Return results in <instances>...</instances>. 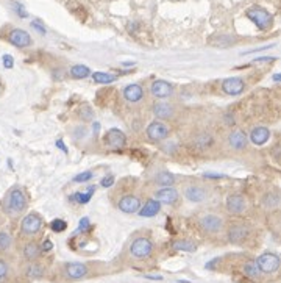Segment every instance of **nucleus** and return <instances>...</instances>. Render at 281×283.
Returning a JSON list of instances; mask_svg holds the SVG:
<instances>
[{"mask_svg": "<svg viewBox=\"0 0 281 283\" xmlns=\"http://www.w3.org/2000/svg\"><path fill=\"white\" fill-rule=\"evenodd\" d=\"M155 199L159 203H169V205H174V203L178 200V191L172 186H164L155 193Z\"/></svg>", "mask_w": 281, "mask_h": 283, "instance_id": "4468645a", "label": "nucleus"}, {"mask_svg": "<svg viewBox=\"0 0 281 283\" xmlns=\"http://www.w3.org/2000/svg\"><path fill=\"white\" fill-rule=\"evenodd\" d=\"M247 135L242 130H233L228 135V144L235 150H242L247 147Z\"/></svg>", "mask_w": 281, "mask_h": 283, "instance_id": "f3484780", "label": "nucleus"}, {"mask_svg": "<svg viewBox=\"0 0 281 283\" xmlns=\"http://www.w3.org/2000/svg\"><path fill=\"white\" fill-rule=\"evenodd\" d=\"M269 61H275L273 56H259V58H255L253 63H269Z\"/></svg>", "mask_w": 281, "mask_h": 283, "instance_id": "c03bdc74", "label": "nucleus"}, {"mask_svg": "<svg viewBox=\"0 0 281 283\" xmlns=\"http://www.w3.org/2000/svg\"><path fill=\"white\" fill-rule=\"evenodd\" d=\"M91 227V222H89V219L88 217H83L80 221V230H89Z\"/></svg>", "mask_w": 281, "mask_h": 283, "instance_id": "79ce46f5", "label": "nucleus"}, {"mask_svg": "<svg viewBox=\"0 0 281 283\" xmlns=\"http://www.w3.org/2000/svg\"><path fill=\"white\" fill-rule=\"evenodd\" d=\"M95 193V186H89L86 193H75L71 200H77L78 203H81V205H85V203H88L92 197V194Z\"/></svg>", "mask_w": 281, "mask_h": 283, "instance_id": "c756f323", "label": "nucleus"}, {"mask_svg": "<svg viewBox=\"0 0 281 283\" xmlns=\"http://www.w3.org/2000/svg\"><path fill=\"white\" fill-rule=\"evenodd\" d=\"M41 255V247L38 246V243L30 241L24 246V258L28 261H36Z\"/></svg>", "mask_w": 281, "mask_h": 283, "instance_id": "5701e85b", "label": "nucleus"}, {"mask_svg": "<svg viewBox=\"0 0 281 283\" xmlns=\"http://www.w3.org/2000/svg\"><path fill=\"white\" fill-rule=\"evenodd\" d=\"M194 146L198 147V149H208L214 144V138L209 135V133H200L194 138Z\"/></svg>", "mask_w": 281, "mask_h": 283, "instance_id": "a878e982", "label": "nucleus"}, {"mask_svg": "<svg viewBox=\"0 0 281 283\" xmlns=\"http://www.w3.org/2000/svg\"><path fill=\"white\" fill-rule=\"evenodd\" d=\"M145 278H150V280H162L161 275H145Z\"/></svg>", "mask_w": 281, "mask_h": 283, "instance_id": "09e8293b", "label": "nucleus"}, {"mask_svg": "<svg viewBox=\"0 0 281 283\" xmlns=\"http://www.w3.org/2000/svg\"><path fill=\"white\" fill-rule=\"evenodd\" d=\"M245 83L242 78L239 77H231V78H225L222 83V91L228 96H239V94L244 91Z\"/></svg>", "mask_w": 281, "mask_h": 283, "instance_id": "9b49d317", "label": "nucleus"}, {"mask_svg": "<svg viewBox=\"0 0 281 283\" xmlns=\"http://www.w3.org/2000/svg\"><path fill=\"white\" fill-rule=\"evenodd\" d=\"M55 146H57L58 149H61V150H63L64 153H66V152H68V147H66V146H64V143H63V139H57V143H55Z\"/></svg>", "mask_w": 281, "mask_h": 283, "instance_id": "a18cd8bd", "label": "nucleus"}, {"mask_svg": "<svg viewBox=\"0 0 281 283\" xmlns=\"http://www.w3.org/2000/svg\"><path fill=\"white\" fill-rule=\"evenodd\" d=\"M185 196H186L188 200L198 203V202H203L206 199L208 191L200 185H189V186H186V190H185Z\"/></svg>", "mask_w": 281, "mask_h": 283, "instance_id": "dca6fc26", "label": "nucleus"}, {"mask_svg": "<svg viewBox=\"0 0 281 283\" xmlns=\"http://www.w3.org/2000/svg\"><path fill=\"white\" fill-rule=\"evenodd\" d=\"M88 180H92V172L91 171H85V172H81V174H78V176L74 177L75 183H85Z\"/></svg>", "mask_w": 281, "mask_h": 283, "instance_id": "f704fd0d", "label": "nucleus"}, {"mask_svg": "<svg viewBox=\"0 0 281 283\" xmlns=\"http://www.w3.org/2000/svg\"><path fill=\"white\" fill-rule=\"evenodd\" d=\"M89 74H91V71L85 65H77V66L71 68V75L74 78H78V80H81V78H86Z\"/></svg>", "mask_w": 281, "mask_h": 283, "instance_id": "2f4dec72", "label": "nucleus"}, {"mask_svg": "<svg viewBox=\"0 0 281 283\" xmlns=\"http://www.w3.org/2000/svg\"><path fill=\"white\" fill-rule=\"evenodd\" d=\"M80 116H81V119H83V121H91L94 118V111L91 109V106L85 105L83 108L80 109Z\"/></svg>", "mask_w": 281, "mask_h": 283, "instance_id": "c9c22d12", "label": "nucleus"}, {"mask_svg": "<svg viewBox=\"0 0 281 283\" xmlns=\"http://www.w3.org/2000/svg\"><path fill=\"white\" fill-rule=\"evenodd\" d=\"M172 249L177 252H195L197 244L191 240H178L172 244Z\"/></svg>", "mask_w": 281, "mask_h": 283, "instance_id": "393cba45", "label": "nucleus"}, {"mask_svg": "<svg viewBox=\"0 0 281 283\" xmlns=\"http://www.w3.org/2000/svg\"><path fill=\"white\" fill-rule=\"evenodd\" d=\"M244 274L249 278H252V280H258L262 275V272L259 271L256 261H247L244 264Z\"/></svg>", "mask_w": 281, "mask_h": 283, "instance_id": "bb28decb", "label": "nucleus"}, {"mask_svg": "<svg viewBox=\"0 0 281 283\" xmlns=\"http://www.w3.org/2000/svg\"><path fill=\"white\" fill-rule=\"evenodd\" d=\"M270 138V130L267 127H255L250 133V141L255 146H264Z\"/></svg>", "mask_w": 281, "mask_h": 283, "instance_id": "412c9836", "label": "nucleus"}, {"mask_svg": "<svg viewBox=\"0 0 281 283\" xmlns=\"http://www.w3.org/2000/svg\"><path fill=\"white\" fill-rule=\"evenodd\" d=\"M103 141L105 144L113 147V149H119V147H124L125 143H127V136L122 130L119 129H111L106 132V135L103 136Z\"/></svg>", "mask_w": 281, "mask_h": 283, "instance_id": "1a4fd4ad", "label": "nucleus"}, {"mask_svg": "<svg viewBox=\"0 0 281 283\" xmlns=\"http://www.w3.org/2000/svg\"><path fill=\"white\" fill-rule=\"evenodd\" d=\"M258 268L262 274H273L279 268V257L272 252H266L258 257L256 260Z\"/></svg>", "mask_w": 281, "mask_h": 283, "instance_id": "423d86ee", "label": "nucleus"}, {"mask_svg": "<svg viewBox=\"0 0 281 283\" xmlns=\"http://www.w3.org/2000/svg\"><path fill=\"white\" fill-rule=\"evenodd\" d=\"M8 272H10V266L5 260L0 258V281H2L4 278L8 277Z\"/></svg>", "mask_w": 281, "mask_h": 283, "instance_id": "e433bc0d", "label": "nucleus"}, {"mask_svg": "<svg viewBox=\"0 0 281 283\" xmlns=\"http://www.w3.org/2000/svg\"><path fill=\"white\" fill-rule=\"evenodd\" d=\"M64 272L72 280H80L88 274V268L83 263H68L64 266Z\"/></svg>", "mask_w": 281, "mask_h": 283, "instance_id": "2eb2a0df", "label": "nucleus"}, {"mask_svg": "<svg viewBox=\"0 0 281 283\" xmlns=\"http://www.w3.org/2000/svg\"><path fill=\"white\" fill-rule=\"evenodd\" d=\"M42 229V217L38 213H28L21 222V233L24 237H35Z\"/></svg>", "mask_w": 281, "mask_h": 283, "instance_id": "39448f33", "label": "nucleus"}, {"mask_svg": "<svg viewBox=\"0 0 281 283\" xmlns=\"http://www.w3.org/2000/svg\"><path fill=\"white\" fill-rule=\"evenodd\" d=\"M2 61H4V66H5L7 69H11V68L14 66V60H13L11 55H4V56H2Z\"/></svg>", "mask_w": 281, "mask_h": 283, "instance_id": "58836bf2", "label": "nucleus"}, {"mask_svg": "<svg viewBox=\"0 0 281 283\" xmlns=\"http://www.w3.org/2000/svg\"><path fill=\"white\" fill-rule=\"evenodd\" d=\"M31 27H33V28H36L41 35H45V27H44L39 21H33V22H31Z\"/></svg>", "mask_w": 281, "mask_h": 283, "instance_id": "ea45409f", "label": "nucleus"}, {"mask_svg": "<svg viewBox=\"0 0 281 283\" xmlns=\"http://www.w3.org/2000/svg\"><path fill=\"white\" fill-rule=\"evenodd\" d=\"M153 115L158 119H171L175 115V108L167 102H156L153 105Z\"/></svg>", "mask_w": 281, "mask_h": 283, "instance_id": "aec40b11", "label": "nucleus"}, {"mask_svg": "<svg viewBox=\"0 0 281 283\" xmlns=\"http://www.w3.org/2000/svg\"><path fill=\"white\" fill-rule=\"evenodd\" d=\"M52 247H53L52 241L50 240H45L42 243V246H41V252H48V250H52Z\"/></svg>", "mask_w": 281, "mask_h": 283, "instance_id": "a19ab883", "label": "nucleus"}, {"mask_svg": "<svg viewBox=\"0 0 281 283\" xmlns=\"http://www.w3.org/2000/svg\"><path fill=\"white\" fill-rule=\"evenodd\" d=\"M13 10L16 11V14L19 16V18H27L28 16V13L25 11V8H24V5H21V4H18V2H13Z\"/></svg>", "mask_w": 281, "mask_h": 283, "instance_id": "4c0bfd02", "label": "nucleus"}, {"mask_svg": "<svg viewBox=\"0 0 281 283\" xmlns=\"http://www.w3.org/2000/svg\"><path fill=\"white\" fill-rule=\"evenodd\" d=\"M118 207H119L121 211H124V213H127V214H133V213H138L139 208H141L142 205H141L139 197L128 194V196H124V197L119 200Z\"/></svg>", "mask_w": 281, "mask_h": 283, "instance_id": "f8f14e48", "label": "nucleus"}, {"mask_svg": "<svg viewBox=\"0 0 281 283\" xmlns=\"http://www.w3.org/2000/svg\"><path fill=\"white\" fill-rule=\"evenodd\" d=\"M92 80L95 83H102V85H109L116 80V77L106 72H94L92 74Z\"/></svg>", "mask_w": 281, "mask_h": 283, "instance_id": "7c9ffc66", "label": "nucleus"}, {"mask_svg": "<svg viewBox=\"0 0 281 283\" xmlns=\"http://www.w3.org/2000/svg\"><path fill=\"white\" fill-rule=\"evenodd\" d=\"M262 207L264 208H267V210H272V208H276L279 205V197L276 193H269L262 197Z\"/></svg>", "mask_w": 281, "mask_h": 283, "instance_id": "c85d7f7f", "label": "nucleus"}, {"mask_svg": "<svg viewBox=\"0 0 281 283\" xmlns=\"http://www.w3.org/2000/svg\"><path fill=\"white\" fill-rule=\"evenodd\" d=\"M279 78H281V75H279V74H275V75H273V82H279Z\"/></svg>", "mask_w": 281, "mask_h": 283, "instance_id": "8fccbe9b", "label": "nucleus"}, {"mask_svg": "<svg viewBox=\"0 0 281 283\" xmlns=\"http://www.w3.org/2000/svg\"><path fill=\"white\" fill-rule=\"evenodd\" d=\"M50 229L57 233H61L68 229V224H66V221H63V219H53V221L50 222Z\"/></svg>", "mask_w": 281, "mask_h": 283, "instance_id": "72a5a7b5", "label": "nucleus"}, {"mask_svg": "<svg viewBox=\"0 0 281 283\" xmlns=\"http://www.w3.org/2000/svg\"><path fill=\"white\" fill-rule=\"evenodd\" d=\"M113 183H114V177H113V176H108V177H105V179L102 180V183H100V185H102L103 188H109Z\"/></svg>", "mask_w": 281, "mask_h": 283, "instance_id": "37998d69", "label": "nucleus"}, {"mask_svg": "<svg viewBox=\"0 0 281 283\" xmlns=\"http://www.w3.org/2000/svg\"><path fill=\"white\" fill-rule=\"evenodd\" d=\"M227 210L231 214H242L247 210V200L239 194H233L227 199Z\"/></svg>", "mask_w": 281, "mask_h": 283, "instance_id": "ddd939ff", "label": "nucleus"}, {"mask_svg": "<svg viewBox=\"0 0 281 283\" xmlns=\"http://www.w3.org/2000/svg\"><path fill=\"white\" fill-rule=\"evenodd\" d=\"M28 207V200L21 188H13L8 191L4 200V210L10 216H19Z\"/></svg>", "mask_w": 281, "mask_h": 283, "instance_id": "f257e3e1", "label": "nucleus"}, {"mask_svg": "<svg viewBox=\"0 0 281 283\" xmlns=\"http://www.w3.org/2000/svg\"><path fill=\"white\" fill-rule=\"evenodd\" d=\"M205 179H223L225 176L223 174H211V172H208V174L203 176Z\"/></svg>", "mask_w": 281, "mask_h": 283, "instance_id": "49530a36", "label": "nucleus"}, {"mask_svg": "<svg viewBox=\"0 0 281 283\" xmlns=\"http://www.w3.org/2000/svg\"><path fill=\"white\" fill-rule=\"evenodd\" d=\"M124 97L130 103H136V102L142 100V97H144V88L141 85H138V83H131V85L125 86Z\"/></svg>", "mask_w": 281, "mask_h": 283, "instance_id": "a211bd4d", "label": "nucleus"}, {"mask_svg": "<svg viewBox=\"0 0 281 283\" xmlns=\"http://www.w3.org/2000/svg\"><path fill=\"white\" fill-rule=\"evenodd\" d=\"M8 41L14 47H19V49H25V47L31 45V36L22 28H13L8 33Z\"/></svg>", "mask_w": 281, "mask_h": 283, "instance_id": "6e6552de", "label": "nucleus"}, {"mask_svg": "<svg viewBox=\"0 0 281 283\" xmlns=\"http://www.w3.org/2000/svg\"><path fill=\"white\" fill-rule=\"evenodd\" d=\"M150 92L156 99H167L174 94V88L166 80H155L150 86Z\"/></svg>", "mask_w": 281, "mask_h": 283, "instance_id": "9d476101", "label": "nucleus"}, {"mask_svg": "<svg viewBox=\"0 0 281 283\" xmlns=\"http://www.w3.org/2000/svg\"><path fill=\"white\" fill-rule=\"evenodd\" d=\"M161 210V203L156 200V199H148L145 202V205L139 208V216L141 217H152V216H156Z\"/></svg>", "mask_w": 281, "mask_h": 283, "instance_id": "4be33fe9", "label": "nucleus"}, {"mask_svg": "<svg viewBox=\"0 0 281 283\" xmlns=\"http://www.w3.org/2000/svg\"><path fill=\"white\" fill-rule=\"evenodd\" d=\"M25 275L31 280H36V278H41L44 275V266L36 263V261H30V264L27 266L25 269Z\"/></svg>", "mask_w": 281, "mask_h": 283, "instance_id": "b1692460", "label": "nucleus"}, {"mask_svg": "<svg viewBox=\"0 0 281 283\" xmlns=\"http://www.w3.org/2000/svg\"><path fill=\"white\" fill-rule=\"evenodd\" d=\"M247 18H249L259 30H267L272 22H273V16L267 11V10H264L261 7H252L247 10Z\"/></svg>", "mask_w": 281, "mask_h": 283, "instance_id": "7ed1b4c3", "label": "nucleus"}, {"mask_svg": "<svg viewBox=\"0 0 281 283\" xmlns=\"http://www.w3.org/2000/svg\"><path fill=\"white\" fill-rule=\"evenodd\" d=\"M198 227L208 235H217L223 230L225 222H223V217H220L219 214L206 213L198 219Z\"/></svg>", "mask_w": 281, "mask_h": 283, "instance_id": "f03ea898", "label": "nucleus"}, {"mask_svg": "<svg viewBox=\"0 0 281 283\" xmlns=\"http://www.w3.org/2000/svg\"><path fill=\"white\" fill-rule=\"evenodd\" d=\"M169 133H171V129L161 121H153L152 124H148V127H147V136L152 141L166 139L169 136Z\"/></svg>", "mask_w": 281, "mask_h": 283, "instance_id": "0eeeda50", "label": "nucleus"}, {"mask_svg": "<svg viewBox=\"0 0 281 283\" xmlns=\"http://www.w3.org/2000/svg\"><path fill=\"white\" fill-rule=\"evenodd\" d=\"M153 252V244L148 238L139 237L130 246V255L135 260H147Z\"/></svg>", "mask_w": 281, "mask_h": 283, "instance_id": "20e7f679", "label": "nucleus"}, {"mask_svg": "<svg viewBox=\"0 0 281 283\" xmlns=\"http://www.w3.org/2000/svg\"><path fill=\"white\" fill-rule=\"evenodd\" d=\"M13 246V238L8 232H0V252H7Z\"/></svg>", "mask_w": 281, "mask_h": 283, "instance_id": "473e14b6", "label": "nucleus"}, {"mask_svg": "<svg viewBox=\"0 0 281 283\" xmlns=\"http://www.w3.org/2000/svg\"><path fill=\"white\" fill-rule=\"evenodd\" d=\"M80 130H81V132H75V136H77V138H80V136H81V138H83V136L86 135V132H85L86 129H85V127H81Z\"/></svg>", "mask_w": 281, "mask_h": 283, "instance_id": "de8ad7c7", "label": "nucleus"}, {"mask_svg": "<svg viewBox=\"0 0 281 283\" xmlns=\"http://www.w3.org/2000/svg\"><path fill=\"white\" fill-rule=\"evenodd\" d=\"M155 182H156V185H159L162 188L164 186H172L175 183V176L171 174V172H167V171H162L155 177Z\"/></svg>", "mask_w": 281, "mask_h": 283, "instance_id": "cd10ccee", "label": "nucleus"}, {"mask_svg": "<svg viewBox=\"0 0 281 283\" xmlns=\"http://www.w3.org/2000/svg\"><path fill=\"white\" fill-rule=\"evenodd\" d=\"M249 237V229L245 225H233L228 230V241L233 244H241Z\"/></svg>", "mask_w": 281, "mask_h": 283, "instance_id": "6ab92c4d", "label": "nucleus"}]
</instances>
